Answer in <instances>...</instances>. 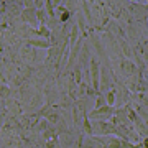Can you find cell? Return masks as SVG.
I'll return each instance as SVG.
<instances>
[{
  "label": "cell",
  "instance_id": "ba28073f",
  "mask_svg": "<svg viewBox=\"0 0 148 148\" xmlns=\"http://www.w3.org/2000/svg\"><path fill=\"white\" fill-rule=\"evenodd\" d=\"M106 106H109L107 104V99L102 94H99L97 95V101H95V109H102V107H106Z\"/></svg>",
  "mask_w": 148,
  "mask_h": 148
},
{
  "label": "cell",
  "instance_id": "6da1fadb",
  "mask_svg": "<svg viewBox=\"0 0 148 148\" xmlns=\"http://www.w3.org/2000/svg\"><path fill=\"white\" fill-rule=\"evenodd\" d=\"M110 133H115L122 138V133L119 132V128L114 125V123H109L106 120H99L92 123V135H101V137H107Z\"/></svg>",
  "mask_w": 148,
  "mask_h": 148
},
{
  "label": "cell",
  "instance_id": "52a82bcc",
  "mask_svg": "<svg viewBox=\"0 0 148 148\" xmlns=\"http://www.w3.org/2000/svg\"><path fill=\"white\" fill-rule=\"evenodd\" d=\"M28 45H32V46H38V48H49V46H51V43L48 41V40H45V38H41V40H30Z\"/></svg>",
  "mask_w": 148,
  "mask_h": 148
},
{
  "label": "cell",
  "instance_id": "8992f818",
  "mask_svg": "<svg viewBox=\"0 0 148 148\" xmlns=\"http://www.w3.org/2000/svg\"><path fill=\"white\" fill-rule=\"evenodd\" d=\"M120 66H122V71L127 74V76H132V74L137 73V64L132 63L130 59H125V61H122Z\"/></svg>",
  "mask_w": 148,
  "mask_h": 148
},
{
  "label": "cell",
  "instance_id": "7c38bea8",
  "mask_svg": "<svg viewBox=\"0 0 148 148\" xmlns=\"http://www.w3.org/2000/svg\"><path fill=\"white\" fill-rule=\"evenodd\" d=\"M140 115L145 119V122H147V125H148V109H142L140 110Z\"/></svg>",
  "mask_w": 148,
  "mask_h": 148
},
{
  "label": "cell",
  "instance_id": "9a60e30c",
  "mask_svg": "<svg viewBox=\"0 0 148 148\" xmlns=\"http://www.w3.org/2000/svg\"><path fill=\"white\" fill-rule=\"evenodd\" d=\"M147 77H148V69H147Z\"/></svg>",
  "mask_w": 148,
  "mask_h": 148
},
{
  "label": "cell",
  "instance_id": "3957f363",
  "mask_svg": "<svg viewBox=\"0 0 148 148\" xmlns=\"http://www.w3.org/2000/svg\"><path fill=\"white\" fill-rule=\"evenodd\" d=\"M90 77H92L94 90L101 94V64H99L97 58H90Z\"/></svg>",
  "mask_w": 148,
  "mask_h": 148
},
{
  "label": "cell",
  "instance_id": "277c9868",
  "mask_svg": "<svg viewBox=\"0 0 148 148\" xmlns=\"http://www.w3.org/2000/svg\"><path fill=\"white\" fill-rule=\"evenodd\" d=\"M112 114H115V110H114L110 106H106V107H102V109H94V110L89 114V119H99V120H104V119H109Z\"/></svg>",
  "mask_w": 148,
  "mask_h": 148
},
{
  "label": "cell",
  "instance_id": "8fae6325",
  "mask_svg": "<svg viewBox=\"0 0 148 148\" xmlns=\"http://www.w3.org/2000/svg\"><path fill=\"white\" fill-rule=\"evenodd\" d=\"M53 2H46V10H48V13H49V16L51 18H54V10H53Z\"/></svg>",
  "mask_w": 148,
  "mask_h": 148
},
{
  "label": "cell",
  "instance_id": "5bb4252c",
  "mask_svg": "<svg viewBox=\"0 0 148 148\" xmlns=\"http://www.w3.org/2000/svg\"><path fill=\"white\" fill-rule=\"evenodd\" d=\"M145 58H147V59H148V46H147V48H145Z\"/></svg>",
  "mask_w": 148,
  "mask_h": 148
},
{
  "label": "cell",
  "instance_id": "7a4b0ae2",
  "mask_svg": "<svg viewBox=\"0 0 148 148\" xmlns=\"http://www.w3.org/2000/svg\"><path fill=\"white\" fill-rule=\"evenodd\" d=\"M99 142L106 145V148H138L132 143H128L127 140H122L120 137H101Z\"/></svg>",
  "mask_w": 148,
  "mask_h": 148
},
{
  "label": "cell",
  "instance_id": "9c48e42d",
  "mask_svg": "<svg viewBox=\"0 0 148 148\" xmlns=\"http://www.w3.org/2000/svg\"><path fill=\"white\" fill-rule=\"evenodd\" d=\"M35 33H36V35H40V36H43L45 40H48V38H49V35H51V33H49V28H46V25H45V27H40V30H38V32H35Z\"/></svg>",
  "mask_w": 148,
  "mask_h": 148
},
{
  "label": "cell",
  "instance_id": "5b68a950",
  "mask_svg": "<svg viewBox=\"0 0 148 148\" xmlns=\"http://www.w3.org/2000/svg\"><path fill=\"white\" fill-rule=\"evenodd\" d=\"M21 20L27 21V23H32V25H36V20H38V13L33 7H28L27 10H23L21 13Z\"/></svg>",
  "mask_w": 148,
  "mask_h": 148
},
{
  "label": "cell",
  "instance_id": "30bf717a",
  "mask_svg": "<svg viewBox=\"0 0 148 148\" xmlns=\"http://www.w3.org/2000/svg\"><path fill=\"white\" fill-rule=\"evenodd\" d=\"M106 99H107V104H109L110 107L115 104V94H114V92H109V94L106 95Z\"/></svg>",
  "mask_w": 148,
  "mask_h": 148
},
{
  "label": "cell",
  "instance_id": "4fadbf2b",
  "mask_svg": "<svg viewBox=\"0 0 148 148\" xmlns=\"http://www.w3.org/2000/svg\"><path fill=\"white\" fill-rule=\"evenodd\" d=\"M143 145H145V148H148V138H145V140H143Z\"/></svg>",
  "mask_w": 148,
  "mask_h": 148
}]
</instances>
